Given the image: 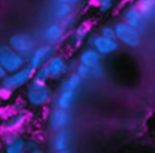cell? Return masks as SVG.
<instances>
[{"label":"cell","instance_id":"d6986e66","mask_svg":"<svg viewBox=\"0 0 155 153\" xmlns=\"http://www.w3.org/2000/svg\"><path fill=\"white\" fill-rule=\"evenodd\" d=\"M82 84L81 78L75 73V72H70L61 83L59 89H67V90H71V91H79L80 86Z\"/></svg>","mask_w":155,"mask_h":153},{"label":"cell","instance_id":"8992f818","mask_svg":"<svg viewBox=\"0 0 155 153\" xmlns=\"http://www.w3.org/2000/svg\"><path fill=\"white\" fill-rule=\"evenodd\" d=\"M56 55V47L51 46L48 44H41L38 45L34 51L31 52V55L27 58V64L29 67H31L34 70L45 67L47 64V62Z\"/></svg>","mask_w":155,"mask_h":153},{"label":"cell","instance_id":"9a60e30c","mask_svg":"<svg viewBox=\"0 0 155 153\" xmlns=\"http://www.w3.org/2000/svg\"><path fill=\"white\" fill-rule=\"evenodd\" d=\"M76 96H78L76 91H71V90H67V89H59V91L53 97V107L70 110V108L73 107V104L76 100Z\"/></svg>","mask_w":155,"mask_h":153},{"label":"cell","instance_id":"52a82bcc","mask_svg":"<svg viewBox=\"0 0 155 153\" xmlns=\"http://www.w3.org/2000/svg\"><path fill=\"white\" fill-rule=\"evenodd\" d=\"M87 41H88V45L92 49H94L102 57L103 56H109V55L116 52L119 50V46H120V44L117 42L116 39L105 38V36L101 35L99 33L90 35Z\"/></svg>","mask_w":155,"mask_h":153},{"label":"cell","instance_id":"484cf974","mask_svg":"<svg viewBox=\"0 0 155 153\" xmlns=\"http://www.w3.org/2000/svg\"><path fill=\"white\" fill-rule=\"evenodd\" d=\"M25 144H27V152H30L33 149L39 148V142L35 138H28L25 141Z\"/></svg>","mask_w":155,"mask_h":153},{"label":"cell","instance_id":"4316f807","mask_svg":"<svg viewBox=\"0 0 155 153\" xmlns=\"http://www.w3.org/2000/svg\"><path fill=\"white\" fill-rule=\"evenodd\" d=\"M113 6H114V4H113V2H103V4L98 5L97 7H98V10H99L101 12L105 13V12H109V11L113 8Z\"/></svg>","mask_w":155,"mask_h":153},{"label":"cell","instance_id":"2e32d148","mask_svg":"<svg viewBox=\"0 0 155 153\" xmlns=\"http://www.w3.org/2000/svg\"><path fill=\"white\" fill-rule=\"evenodd\" d=\"M79 63L88 67L90 69H93L102 64V56L91 46L85 47L79 53Z\"/></svg>","mask_w":155,"mask_h":153},{"label":"cell","instance_id":"1f68e13d","mask_svg":"<svg viewBox=\"0 0 155 153\" xmlns=\"http://www.w3.org/2000/svg\"><path fill=\"white\" fill-rule=\"evenodd\" d=\"M4 92H5V91L0 87V101H1V100H2V97H4Z\"/></svg>","mask_w":155,"mask_h":153},{"label":"cell","instance_id":"44dd1931","mask_svg":"<svg viewBox=\"0 0 155 153\" xmlns=\"http://www.w3.org/2000/svg\"><path fill=\"white\" fill-rule=\"evenodd\" d=\"M48 80H51V79H50L48 70L45 66V67H41L34 72V75H33V79L30 83L34 85H39V86H45V85H47Z\"/></svg>","mask_w":155,"mask_h":153},{"label":"cell","instance_id":"277c9868","mask_svg":"<svg viewBox=\"0 0 155 153\" xmlns=\"http://www.w3.org/2000/svg\"><path fill=\"white\" fill-rule=\"evenodd\" d=\"M25 100L31 107L40 108L51 103L53 100V93L48 85L39 86L30 83L25 90Z\"/></svg>","mask_w":155,"mask_h":153},{"label":"cell","instance_id":"f546056e","mask_svg":"<svg viewBox=\"0 0 155 153\" xmlns=\"http://www.w3.org/2000/svg\"><path fill=\"white\" fill-rule=\"evenodd\" d=\"M6 75H7V73L5 72V69L2 68V66L0 64V80H2V79L6 76Z\"/></svg>","mask_w":155,"mask_h":153},{"label":"cell","instance_id":"603a6c76","mask_svg":"<svg viewBox=\"0 0 155 153\" xmlns=\"http://www.w3.org/2000/svg\"><path fill=\"white\" fill-rule=\"evenodd\" d=\"M105 76V70H104V67L101 64L93 69H91V78L94 79V80H102L103 78Z\"/></svg>","mask_w":155,"mask_h":153},{"label":"cell","instance_id":"836d02e7","mask_svg":"<svg viewBox=\"0 0 155 153\" xmlns=\"http://www.w3.org/2000/svg\"><path fill=\"white\" fill-rule=\"evenodd\" d=\"M0 114H1V109H0Z\"/></svg>","mask_w":155,"mask_h":153},{"label":"cell","instance_id":"4dcf8cb0","mask_svg":"<svg viewBox=\"0 0 155 153\" xmlns=\"http://www.w3.org/2000/svg\"><path fill=\"white\" fill-rule=\"evenodd\" d=\"M27 153H45V152H44V149H41V148L39 147V148H36V149H33V151H30V152H27Z\"/></svg>","mask_w":155,"mask_h":153},{"label":"cell","instance_id":"3957f363","mask_svg":"<svg viewBox=\"0 0 155 153\" xmlns=\"http://www.w3.org/2000/svg\"><path fill=\"white\" fill-rule=\"evenodd\" d=\"M115 29V39L119 44L125 45L130 49H136L140 45L142 33L140 30L126 24L125 22L120 21L114 25Z\"/></svg>","mask_w":155,"mask_h":153},{"label":"cell","instance_id":"ba28073f","mask_svg":"<svg viewBox=\"0 0 155 153\" xmlns=\"http://www.w3.org/2000/svg\"><path fill=\"white\" fill-rule=\"evenodd\" d=\"M65 33H67V30L64 29V27L62 25L61 22L52 21V22L47 23L45 25V28L42 29L41 38L44 40V44H48V45L56 47L58 44H61L64 40Z\"/></svg>","mask_w":155,"mask_h":153},{"label":"cell","instance_id":"7a4b0ae2","mask_svg":"<svg viewBox=\"0 0 155 153\" xmlns=\"http://www.w3.org/2000/svg\"><path fill=\"white\" fill-rule=\"evenodd\" d=\"M0 64L7 74H11L25 67L27 58L17 53L8 44H0Z\"/></svg>","mask_w":155,"mask_h":153},{"label":"cell","instance_id":"9c48e42d","mask_svg":"<svg viewBox=\"0 0 155 153\" xmlns=\"http://www.w3.org/2000/svg\"><path fill=\"white\" fill-rule=\"evenodd\" d=\"M46 68L48 70L50 74V79L52 80H59L63 76H65L68 73H70V66H69V61L62 56L56 53L46 64Z\"/></svg>","mask_w":155,"mask_h":153},{"label":"cell","instance_id":"5bb4252c","mask_svg":"<svg viewBox=\"0 0 155 153\" xmlns=\"http://www.w3.org/2000/svg\"><path fill=\"white\" fill-rule=\"evenodd\" d=\"M70 143H71V132L69 129L54 131L51 137V148L53 153L69 149Z\"/></svg>","mask_w":155,"mask_h":153},{"label":"cell","instance_id":"83f0119b","mask_svg":"<svg viewBox=\"0 0 155 153\" xmlns=\"http://www.w3.org/2000/svg\"><path fill=\"white\" fill-rule=\"evenodd\" d=\"M53 2H59V4H67V5H71V6H76L79 5L82 0H52Z\"/></svg>","mask_w":155,"mask_h":153},{"label":"cell","instance_id":"8fae6325","mask_svg":"<svg viewBox=\"0 0 155 153\" xmlns=\"http://www.w3.org/2000/svg\"><path fill=\"white\" fill-rule=\"evenodd\" d=\"M121 21L125 22L126 24L138 29V30H142L147 19L143 17L142 12L139 11V8L137 7L136 4L133 5H128L126 6L124 10H122V13H121Z\"/></svg>","mask_w":155,"mask_h":153},{"label":"cell","instance_id":"4fadbf2b","mask_svg":"<svg viewBox=\"0 0 155 153\" xmlns=\"http://www.w3.org/2000/svg\"><path fill=\"white\" fill-rule=\"evenodd\" d=\"M28 114L23 110L13 113L1 123V130L4 132H18L28 123Z\"/></svg>","mask_w":155,"mask_h":153},{"label":"cell","instance_id":"7402d4cb","mask_svg":"<svg viewBox=\"0 0 155 153\" xmlns=\"http://www.w3.org/2000/svg\"><path fill=\"white\" fill-rule=\"evenodd\" d=\"M74 72L81 78L82 81H84V80H87V79H91V69H90L88 67L84 66V64L78 63L76 67H75V70H74Z\"/></svg>","mask_w":155,"mask_h":153},{"label":"cell","instance_id":"30bf717a","mask_svg":"<svg viewBox=\"0 0 155 153\" xmlns=\"http://www.w3.org/2000/svg\"><path fill=\"white\" fill-rule=\"evenodd\" d=\"M70 121H71L70 110H65V109L53 107L51 109V112L48 113L47 123H48L50 129L53 132L63 130V129H68V126L70 125Z\"/></svg>","mask_w":155,"mask_h":153},{"label":"cell","instance_id":"e0dca14e","mask_svg":"<svg viewBox=\"0 0 155 153\" xmlns=\"http://www.w3.org/2000/svg\"><path fill=\"white\" fill-rule=\"evenodd\" d=\"M51 17L56 22H63L68 17L73 16L75 12V7L71 5L67 4H59V2H53L51 6Z\"/></svg>","mask_w":155,"mask_h":153},{"label":"cell","instance_id":"5b68a950","mask_svg":"<svg viewBox=\"0 0 155 153\" xmlns=\"http://www.w3.org/2000/svg\"><path fill=\"white\" fill-rule=\"evenodd\" d=\"M8 45L19 55L23 57L28 58L34 49L38 46L36 45V39L29 34V33H17L10 36L8 39Z\"/></svg>","mask_w":155,"mask_h":153},{"label":"cell","instance_id":"6da1fadb","mask_svg":"<svg viewBox=\"0 0 155 153\" xmlns=\"http://www.w3.org/2000/svg\"><path fill=\"white\" fill-rule=\"evenodd\" d=\"M34 69L31 67H29L28 64L25 67H23L22 69L7 74L2 80H0V87L5 91V92H12L16 91L23 86H28L33 79L34 75Z\"/></svg>","mask_w":155,"mask_h":153},{"label":"cell","instance_id":"ac0fdd59","mask_svg":"<svg viewBox=\"0 0 155 153\" xmlns=\"http://www.w3.org/2000/svg\"><path fill=\"white\" fill-rule=\"evenodd\" d=\"M90 36V30L86 24H80L76 28L73 29V32L69 35V44L74 47L78 49L80 47Z\"/></svg>","mask_w":155,"mask_h":153},{"label":"cell","instance_id":"d4e9b609","mask_svg":"<svg viewBox=\"0 0 155 153\" xmlns=\"http://www.w3.org/2000/svg\"><path fill=\"white\" fill-rule=\"evenodd\" d=\"M75 21H76V17H75V15H73V16L68 17L67 19H64V21H63V22H61V23H62V25L64 27V29H65V30H70V29L74 27Z\"/></svg>","mask_w":155,"mask_h":153},{"label":"cell","instance_id":"f1b7e54d","mask_svg":"<svg viewBox=\"0 0 155 153\" xmlns=\"http://www.w3.org/2000/svg\"><path fill=\"white\" fill-rule=\"evenodd\" d=\"M92 2L98 6V5L103 4V2H114V0H92Z\"/></svg>","mask_w":155,"mask_h":153},{"label":"cell","instance_id":"7c38bea8","mask_svg":"<svg viewBox=\"0 0 155 153\" xmlns=\"http://www.w3.org/2000/svg\"><path fill=\"white\" fill-rule=\"evenodd\" d=\"M25 138L18 132H5L4 135V152L5 153H27Z\"/></svg>","mask_w":155,"mask_h":153},{"label":"cell","instance_id":"cb8c5ba5","mask_svg":"<svg viewBox=\"0 0 155 153\" xmlns=\"http://www.w3.org/2000/svg\"><path fill=\"white\" fill-rule=\"evenodd\" d=\"M99 34L105 36V38H109V39H115V29H114V25H103L99 30Z\"/></svg>","mask_w":155,"mask_h":153},{"label":"cell","instance_id":"ffe728a7","mask_svg":"<svg viewBox=\"0 0 155 153\" xmlns=\"http://www.w3.org/2000/svg\"><path fill=\"white\" fill-rule=\"evenodd\" d=\"M136 5L145 19L155 17V0H137Z\"/></svg>","mask_w":155,"mask_h":153},{"label":"cell","instance_id":"d6a6232c","mask_svg":"<svg viewBox=\"0 0 155 153\" xmlns=\"http://www.w3.org/2000/svg\"><path fill=\"white\" fill-rule=\"evenodd\" d=\"M56 153H73L70 149H67V151H62V152H56Z\"/></svg>","mask_w":155,"mask_h":153}]
</instances>
